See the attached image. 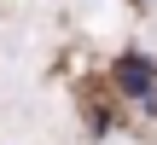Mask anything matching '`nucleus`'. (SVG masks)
Returning a JSON list of instances; mask_svg holds the SVG:
<instances>
[{
	"instance_id": "nucleus-1",
	"label": "nucleus",
	"mask_w": 157,
	"mask_h": 145,
	"mask_svg": "<svg viewBox=\"0 0 157 145\" xmlns=\"http://www.w3.org/2000/svg\"><path fill=\"white\" fill-rule=\"evenodd\" d=\"M117 87H122L140 110H157V64H151V58L122 52V58H117Z\"/></svg>"
},
{
	"instance_id": "nucleus-2",
	"label": "nucleus",
	"mask_w": 157,
	"mask_h": 145,
	"mask_svg": "<svg viewBox=\"0 0 157 145\" xmlns=\"http://www.w3.org/2000/svg\"><path fill=\"white\" fill-rule=\"evenodd\" d=\"M140 6H146V0H140Z\"/></svg>"
}]
</instances>
